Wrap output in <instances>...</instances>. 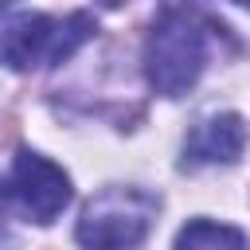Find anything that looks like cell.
Masks as SVG:
<instances>
[{
  "mask_svg": "<svg viewBox=\"0 0 250 250\" xmlns=\"http://www.w3.org/2000/svg\"><path fill=\"white\" fill-rule=\"evenodd\" d=\"M246 234L227 227V223H211V219H191L180 234H176V246L180 250H199V246H242Z\"/></svg>",
  "mask_w": 250,
  "mask_h": 250,
  "instance_id": "8992f818",
  "label": "cell"
},
{
  "mask_svg": "<svg viewBox=\"0 0 250 250\" xmlns=\"http://www.w3.org/2000/svg\"><path fill=\"white\" fill-rule=\"evenodd\" d=\"M4 4H12V0H0V8H4Z\"/></svg>",
  "mask_w": 250,
  "mask_h": 250,
  "instance_id": "9c48e42d",
  "label": "cell"
},
{
  "mask_svg": "<svg viewBox=\"0 0 250 250\" xmlns=\"http://www.w3.org/2000/svg\"><path fill=\"white\" fill-rule=\"evenodd\" d=\"M207 31L211 23L191 0H168L160 8L145 39V74L156 94L180 98L195 86L207 66Z\"/></svg>",
  "mask_w": 250,
  "mask_h": 250,
  "instance_id": "6da1fadb",
  "label": "cell"
},
{
  "mask_svg": "<svg viewBox=\"0 0 250 250\" xmlns=\"http://www.w3.org/2000/svg\"><path fill=\"white\" fill-rule=\"evenodd\" d=\"M12 207H8V195H4V184H0V238H4V223H8Z\"/></svg>",
  "mask_w": 250,
  "mask_h": 250,
  "instance_id": "52a82bcc",
  "label": "cell"
},
{
  "mask_svg": "<svg viewBox=\"0 0 250 250\" xmlns=\"http://www.w3.org/2000/svg\"><path fill=\"white\" fill-rule=\"evenodd\" d=\"M246 148V125L238 113H215L199 121L184 141V168L199 164H230Z\"/></svg>",
  "mask_w": 250,
  "mask_h": 250,
  "instance_id": "5b68a950",
  "label": "cell"
},
{
  "mask_svg": "<svg viewBox=\"0 0 250 250\" xmlns=\"http://www.w3.org/2000/svg\"><path fill=\"white\" fill-rule=\"evenodd\" d=\"M156 211H160V199L148 195L145 188L113 184L86 203L74 238L82 246H137L148 234V223L156 219Z\"/></svg>",
  "mask_w": 250,
  "mask_h": 250,
  "instance_id": "3957f363",
  "label": "cell"
},
{
  "mask_svg": "<svg viewBox=\"0 0 250 250\" xmlns=\"http://www.w3.org/2000/svg\"><path fill=\"white\" fill-rule=\"evenodd\" d=\"M98 23L90 12L70 16H43L23 12L0 23V62L12 70H39L66 62L86 39H94Z\"/></svg>",
  "mask_w": 250,
  "mask_h": 250,
  "instance_id": "7a4b0ae2",
  "label": "cell"
},
{
  "mask_svg": "<svg viewBox=\"0 0 250 250\" xmlns=\"http://www.w3.org/2000/svg\"><path fill=\"white\" fill-rule=\"evenodd\" d=\"M234 4H238V8H246V12H250V0H234Z\"/></svg>",
  "mask_w": 250,
  "mask_h": 250,
  "instance_id": "ba28073f",
  "label": "cell"
},
{
  "mask_svg": "<svg viewBox=\"0 0 250 250\" xmlns=\"http://www.w3.org/2000/svg\"><path fill=\"white\" fill-rule=\"evenodd\" d=\"M4 184V195H8V207L20 211L23 219L31 223H55V215H62V207L70 203L74 188H70V176L51 164L47 156L39 152H16L12 160V172L0 180Z\"/></svg>",
  "mask_w": 250,
  "mask_h": 250,
  "instance_id": "277c9868",
  "label": "cell"
}]
</instances>
